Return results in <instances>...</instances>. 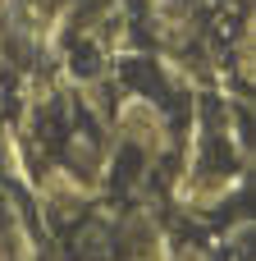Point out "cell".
Segmentation results:
<instances>
[{
    "label": "cell",
    "mask_w": 256,
    "mask_h": 261,
    "mask_svg": "<svg viewBox=\"0 0 256 261\" xmlns=\"http://www.w3.org/2000/svg\"><path fill=\"white\" fill-rule=\"evenodd\" d=\"M124 83H133V87H142V92H160V73L147 64V60H124Z\"/></svg>",
    "instance_id": "cell-1"
},
{
    "label": "cell",
    "mask_w": 256,
    "mask_h": 261,
    "mask_svg": "<svg viewBox=\"0 0 256 261\" xmlns=\"http://www.w3.org/2000/svg\"><path fill=\"white\" fill-rule=\"evenodd\" d=\"M96 69H101V55H96V46L78 41V46H73V73H78V78H92Z\"/></svg>",
    "instance_id": "cell-2"
},
{
    "label": "cell",
    "mask_w": 256,
    "mask_h": 261,
    "mask_svg": "<svg viewBox=\"0 0 256 261\" xmlns=\"http://www.w3.org/2000/svg\"><path fill=\"white\" fill-rule=\"evenodd\" d=\"M142 170V156H137V147H124V156H119V179H133Z\"/></svg>",
    "instance_id": "cell-3"
}]
</instances>
